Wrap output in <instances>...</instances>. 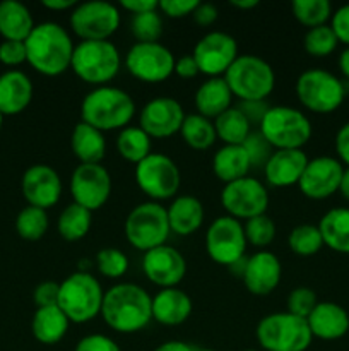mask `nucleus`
<instances>
[{"instance_id": "obj_1", "label": "nucleus", "mask_w": 349, "mask_h": 351, "mask_svg": "<svg viewBox=\"0 0 349 351\" xmlns=\"http://www.w3.org/2000/svg\"><path fill=\"white\" fill-rule=\"evenodd\" d=\"M99 315L120 335L139 332L153 321V297L139 285H115L105 293Z\"/></svg>"}, {"instance_id": "obj_2", "label": "nucleus", "mask_w": 349, "mask_h": 351, "mask_svg": "<svg viewBox=\"0 0 349 351\" xmlns=\"http://www.w3.org/2000/svg\"><path fill=\"white\" fill-rule=\"evenodd\" d=\"M26 45L27 64L41 75L57 77L70 69L74 43L65 27L57 23H40L34 26Z\"/></svg>"}, {"instance_id": "obj_3", "label": "nucleus", "mask_w": 349, "mask_h": 351, "mask_svg": "<svg viewBox=\"0 0 349 351\" xmlns=\"http://www.w3.org/2000/svg\"><path fill=\"white\" fill-rule=\"evenodd\" d=\"M135 115V101L123 89L99 86L89 91L81 103V122L101 130H122Z\"/></svg>"}, {"instance_id": "obj_4", "label": "nucleus", "mask_w": 349, "mask_h": 351, "mask_svg": "<svg viewBox=\"0 0 349 351\" xmlns=\"http://www.w3.org/2000/svg\"><path fill=\"white\" fill-rule=\"evenodd\" d=\"M222 77L240 101H266L276 86L272 65L252 53L238 55Z\"/></svg>"}, {"instance_id": "obj_5", "label": "nucleus", "mask_w": 349, "mask_h": 351, "mask_svg": "<svg viewBox=\"0 0 349 351\" xmlns=\"http://www.w3.org/2000/svg\"><path fill=\"white\" fill-rule=\"evenodd\" d=\"M103 291L99 281L91 273L75 271L60 283L58 307L75 324H84L101 314Z\"/></svg>"}, {"instance_id": "obj_6", "label": "nucleus", "mask_w": 349, "mask_h": 351, "mask_svg": "<svg viewBox=\"0 0 349 351\" xmlns=\"http://www.w3.org/2000/svg\"><path fill=\"white\" fill-rule=\"evenodd\" d=\"M122 65L120 51L112 41H81L74 48L70 69L86 84L108 86Z\"/></svg>"}, {"instance_id": "obj_7", "label": "nucleus", "mask_w": 349, "mask_h": 351, "mask_svg": "<svg viewBox=\"0 0 349 351\" xmlns=\"http://www.w3.org/2000/svg\"><path fill=\"white\" fill-rule=\"evenodd\" d=\"M255 336L266 351H307L313 341L307 319L289 312H274L260 319Z\"/></svg>"}, {"instance_id": "obj_8", "label": "nucleus", "mask_w": 349, "mask_h": 351, "mask_svg": "<svg viewBox=\"0 0 349 351\" xmlns=\"http://www.w3.org/2000/svg\"><path fill=\"white\" fill-rule=\"evenodd\" d=\"M296 96L301 106L311 113H332L348 96L346 81L324 69H308L296 81Z\"/></svg>"}, {"instance_id": "obj_9", "label": "nucleus", "mask_w": 349, "mask_h": 351, "mask_svg": "<svg viewBox=\"0 0 349 351\" xmlns=\"http://www.w3.org/2000/svg\"><path fill=\"white\" fill-rule=\"evenodd\" d=\"M260 134L274 149H301L310 141L311 122L293 106H270L259 127Z\"/></svg>"}, {"instance_id": "obj_10", "label": "nucleus", "mask_w": 349, "mask_h": 351, "mask_svg": "<svg viewBox=\"0 0 349 351\" xmlns=\"http://www.w3.org/2000/svg\"><path fill=\"white\" fill-rule=\"evenodd\" d=\"M170 232L166 208L159 202H140L125 219L127 242L144 254L156 247L166 245Z\"/></svg>"}, {"instance_id": "obj_11", "label": "nucleus", "mask_w": 349, "mask_h": 351, "mask_svg": "<svg viewBox=\"0 0 349 351\" xmlns=\"http://www.w3.org/2000/svg\"><path fill=\"white\" fill-rule=\"evenodd\" d=\"M135 182L140 191L154 202L173 199L181 184L177 163L166 154L151 153L135 165Z\"/></svg>"}, {"instance_id": "obj_12", "label": "nucleus", "mask_w": 349, "mask_h": 351, "mask_svg": "<svg viewBox=\"0 0 349 351\" xmlns=\"http://www.w3.org/2000/svg\"><path fill=\"white\" fill-rule=\"evenodd\" d=\"M70 27L82 41H106L120 27V10L103 0L77 3L72 9Z\"/></svg>"}, {"instance_id": "obj_13", "label": "nucleus", "mask_w": 349, "mask_h": 351, "mask_svg": "<svg viewBox=\"0 0 349 351\" xmlns=\"http://www.w3.org/2000/svg\"><path fill=\"white\" fill-rule=\"evenodd\" d=\"M246 237L242 221L231 216H219L205 233V250L211 261L219 266L231 267L245 257Z\"/></svg>"}, {"instance_id": "obj_14", "label": "nucleus", "mask_w": 349, "mask_h": 351, "mask_svg": "<svg viewBox=\"0 0 349 351\" xmlns=\"http://www.w3.org/2000/svg\"><path fill=\"white\" fill-rule=\"evenodd\" d=\"M174 55L170 48L157 43H135L125 55V69L142 82L156 84L174 74Z\"/></svg>"}, {"instance_id": "obj_15", "label": "nucleus", "mask_w": 349, "mask_h": 351, "mask_svg": "<svg viewBox=\"0 0 349 351\" xmlns=\"http://www.w3.org/2000/svg\"><path fill=\"white\" fill-rule=\"evenodd\" d=\"M221 204L228 216L235 219H252L266 215L269 208V192L266 185L252 177L226 184L221 191Z\"/></svg>"}, {"instance_id": "obj_16", "label": "nucleus", "mask_w": 349, "mask_h": 351, "mask_svg": "<svg viewBox=\"0 0 349 351\" xmlns=\"http://www.w3.org/2000/svg\"><path fill=\"white\" fill-rule=\"evenodd\" d=\"M192 55L201 74L207 77H222L238 58V43L224 31H211L195 43Z\"/></svg>"}, {"instance_id": "obj_17", "label": "nucleus", "mask_w": 349, "mask_h": 351, "mask_svg": "<svg viewBox=\"0 0 349 351\" xmlns=\"http://www.w3.org/2000/svg\"><path fill=\"white\" fill-rule=\"evenodd\" d=\"M70 194L75 204L98 211L112 194V177L103 165H79L70 177Z\"/></svg>"}, {"instance_id": "obj_18", "label": "nucleus", "mask_w": 349, "mask_h": 351, "mask_svg": "<svg viewBox=\"0 0 349 351\" xmlns=\"http://www.w3.org/2000/svg\"><path fill=\"white\" fill-rule=\"evenodd\" d=\"M342 173H344V165L337 158H313V160H308L307 168L298 182V187L305 197L324 201L339 192Z\"/></svg>"}, {"instance_id": "obj_19", "label": "nucleus", "mask_w": 349, "mask_h": 351, "mask_svg": "<svg viewBox=\"0 0 349 351\" xmlns=\"http://www.w3.org/2000/svg\"><path fill=\"white\" fill-rule=\"evenodd\" d=\"M183 106L170 96H159L142 106L139 113V127L151 139H168L180 132L185 120Z\"/></svg>"}, {"instance_id": "obj_20", "label": "nucleus", "mask_w": 349, "mask_h": 351, "mask_svg": "<svg viewBox=\"0 0 349 351\" xmlns=\"http://www.w3.org/2000/svg\"><path fill=\"white\" fill-rule=\"evenodd\" d=\"M21 189H23V195L27 204L47 211L60 201L62 178L48 165H33L24 171Z\"/></svg>"}, {"instance_id": "obj_21", "label": "nucleus", "mask_w": 349, "mask_h": 351, "mask_svg": "<svg viewBox=\"0 0 349 351\" xmlns=\"http://www.w3.org/2000/svg\"><path fill=\"white\" fill-rule=\"evenodd\" d=\"M142 271L156 287L177 288L187 274V263L174 247L161 245L144 254Z\"/></svg>"}, {"instance_id": "obj_22", "label": "nucleus", "mask_w": 349, "mask_h": 351, "mask_svg": "<svg viewBox=\"0 0 349 351\" xmlns=\"http://www.w3.org/2000/svg\"><path fill=\"white\" fill-rule=\"evenodd\" d=\"M281 276H283V266L276 254L269 250H259L253 256L246 257L242 280L252 295L266 297L272 293L279 287Z\"/></svg>"}, {"instance_id": "obj_23", "label": "nucleus", "mask_w": 349, "mask_h": 351, "mask_svg": "<svg viewBox=\"0 0 349 351\" xmlns=\"http://www.w3.org/2000/svg\"><path fill=\"white\" fill-rule=\"evenodd\" d=\"M308 165V156L301 149H276L263 167L267 184L272 187H291L298 185L305 168Z\"/></svg>"}, {"instance_id": "obj_24", "label": "nucleus", "mask_w": 349, "mask_h": 351, "mask_svg": "<svg viewBox=\"0 0 349 351\" xmlns=\"http://www.w3.org/2000/svg\"><path fill=\"white\" fill-rule=\"evenodd\" d=\"M307 322L311 336L322 341H335L344 338L349 331V314L334 302H318Z\"/></svg>"}, {"instance_id": "obj_25", "label": "nucleus", "mask_w": 349, "mask_h": 351, "mask_svg": "<svg viewBox=\"0 0 349 351\" xmlns=\"http://www.w3.org/2000/svg\"><path fill=\"white\" fill-rule=\"evenodd\" d=\"M33 99V82L23 71H10L0 74V113L3 117L19 115Z\"/></svg>"}, {"instance_id": "obj_26", "label": "nucleus", "mask_w": 349, "mask_h": 351, "mask_svg": "<svg viewBox=\"0 0 349 351\" xmlns=\"http://www.w3.org/2000/svg\"><path fill=\"white\" fill-rule=\"evenodd\" d=\"M192 298L178 288H163L153 297V319L163 326H180L190 317Z\"/></svg>"}, {"instance_id": "obj_27", "label": "nucleus", "mask_w": 349, "mask_h": 351, "mask_svg": "<svg viewBox=\"0 0 349 351\" xmlns=\"http://www.w3.org/2000/svg\"><path fill=\"white\" fill-rule=\"evenodd\" d=\"M168 213L170 230L180 237H188L197 232L204 223V206L194 195H178L173 199Z\"/></svg>"}, {"instance_id": "obj_28", "label": "nucleus", "mask_w": 349, "mask_h": 351, "mask_svg": "<svg viewBox=\"0 0 349 351\" xmlns=\"http://www.w3.org/2000/svg\"><path fill=\"white\" fill-rule=\"evenodd\" d=\"M233 95L226 84L224 77H209L195 91V110L198 115L212 120L231 108Z\"/></svg>"}, {"instance_id": "obj_29", "label": "nucleus", "mask_w": 349, "mask_h": 351, "mask_svg": "<svg viewBox=\"0 0 349 351\" xmlns=\"http://www.w3.org/2000/svg\"><path fill=\"white\" fill-rule=\"evenodd\" d=\"M70 149L81 165H101L106 156V139L101 130L79 122L72 130Z\"/></svg>"}, {"instance_id": "obj_30", "label": "nucleus", "mask_w": 349, "mask_h": 351, "mask_svg": "<svg viewBox=\"0 0 349 351\" xmlns=\"http://www.w3.org/2000/svg\"><path fill=\"white\" fill-rule=\"evenodd\" d=\"M68 326H70V321L67 315L60 311L58 305H53V307L36 308L31 321V332L38 343L51 346L64 339Z\"/></svg>"}, {"instance_id": "obj_31", "label": "nucleus", "mask_w": 349, "mask_h": 351, "mask_svg": "<svg viewBox=\"0 0 349 351\" xmlns=\"http://www.w3.org/2000/svg\"><path fill=\"white\" fill-rule=\"evenodd\" d=\"M34 19L29 9L17 0L0 2V34L3 40L26 41L34 29Z\"/></svg>"}, {"instance_id": "obj_32", "label": "nucleus", "mask_w": 349, "mask_h": 351, "mask_svg": "<svg viewBox=\"0 0 349 351\" xmlns=\"http://www.w3.org/2000/svg\"><path fill=\"white\" fill-rule=\"evenodd\" d=\"M324 245L337 254H349V209L334 208L318 223Z\"/></svg>"}, {"instance_id": "obj_33", "label": "nucleus", "mask_w": 349, "mask_h": 351, "mask_svg": "<svg viewBox=\"0 0 349 351\" xmlns=\"http://www.w3.org/2000/svg\"><path fill=\"white\" fill-rule=\"evenodd\" d=\"M250 168L252 165L243 146H222L212 158V170L224 185L248 177Z\"/></svg>"}, {"instance_id": "obj_34", "label": "nucleus", "mask_w": 349, "mask_h": 351, "mask_svg": "<svg viewBox=\"0 0 349 351\" xmlns=\"http://www.w3.org/2000/svg\"><path fill=\"white\" fill-rule=\"evenodd\" d=\"M214 129L216 136L224 143V146H242L253 130L245 115L236 106H231L214 120Z\"/></svg>"}, {"instance_id": "obj_35", "label": "nucleus", "mask_w": 349, "mask_h": 351, "mask_svg": "<svg viewBox=\"0 0 349 351\" xmlns=\"http://www.w3.org/2000/svg\"><path fill=\"white\" fill-rule=\"evenodd\" d=\"M151 137L140 129L139 125H129L122 129L116 136V151L125 161L132 165H139L151 154Z\"/></svg>"}, {"instance_id": "obj_36", "label": "nucleus", "mask_w": 349, "mask_h": 351, "mask_svg": "<svg viewBox=\"0 0 349 351\" xmlns=\"http://www.w3.org/2000/svg\"><path fill=\"white\" fill-rule=\"evenodd\" d=\"M92 225V213L89 209L82 208V206L68 204L64 211L60 213L57 221L58 235L67 242H77V240L84 239L89 233Z\"/></svg>"}, {"instance_id": "obj_37", "label": "nucleus", "mask_w": 349, "mask_h": 351, "mask_svg": "<svg viewBox=\"0 0 349 351\" xmlns=\"http://www.w3.org/2000/svg\"><path fill=\"white\" fill-rule=\"evenodd\" d=\"M180 134L183 143L195 151L209 149L216 143V137H218L216 136L214 122L198 115V113H192V115L185 117Z\"/></svg>"}, {"instance_id": "obj_38", "label": "nucleus", "mask_w": 349, "mask_h": 351, "mask_svg": "<svg viewBox=\"0 0 349 351\" xmlns=\"http://www.w3.org/2000/svg\"><path fill=\"white\" fill-rule=\"evenodd\" d=\"M291 12L298 23L311 29V27L327 24L334 10L328 0H293Z\"/></svg>"}, {"instance_id": "obj_39", "label": "nucleus", "mask_w": 349, "mask_h": 351, "mask_svg": "<svg viewBox=\"0 0 349 351\" xmlns=\"http://www.w3.org/2000/svg\"><path fill=\"white\" fill-rule=\"evenodd\" d=\"M48 226H50L48 213L44 209L34 208V206H26L24 209H21L16 218L17 235L27 242H36V240L43 239L44 233L48 232Z\"/></svg>"}, {"instance_id": "obj_40", "label": "nucleus", "mask_w": 349, "mask_h": 351, "mask_svg": "<svg viewBox=\"0 0 349 351\" xmlns=\"http://www.w3.org/2000/svg\"><path fill=\"white\" fill-rule=\"evenodd\" d=\"M287 245L291 252L301 257H310L320 252L324 247L322 233L315 225H298L291 230L287 237Z\"/></svg>"}, {"instance_id": "obj_41", "label": "nucleus", "mask_w": 349, "mask_h": 351, "mask_svg": "<svg viewBox=\"0 0 349 351\" xmlns=\"http://www.w3.org/2000/svg\"><path fill=\"white\" fill-rule=\"evenodd\" d=\"M337 45L339 40L334 31H332L331 24L311 27V29L307 31L303 38L305 51L315 58L328 57L331 53H334Z\"/></svg>"}, {"instance_id": "obj_42", "label": "nucleus", "mask_w": 349, "mask_h": 351, "mask_svg": "<svg viewBox=\"0 0 349 351\" xmlns=\"http://www.w3.org/2000/svg\"><path fill=\"white\" fill-rule=\"evenodd\" d=\"M130 31L137 43H157L163 34V17H161L159 9L132 16Z\"/></svg>"}, {"instance_id": "obj_43", "label": "nucleus", "mask_w": 349, "mask_h": 351, "mask_svg": "<svg viewBox=\"0 0 349 351\" xmlns=\"http://www.w3.org/2000/svg\"><path fill=\"white\" fill-rule=\"evenodd\" d=\"M96 269L101 276L118 280L129 271V257L115 247H105L94 257Z\"/></svg>"}, {"instance_id": "obj_44", "label": "nucleus", "mask_w": 349, "mask_h": 351, "mask_svg": "<svg viewBox=\"0 0 349 351\" xmlns=\"http://www.w3.org/2000/svg\"><path fill=\"white\" fill-rule=\"evenodd\" d=\"M243 230H245L246 243L259 247V249L270 245L274 239H276V223L267 215H260L252 219H246Z\"/></svg>"}, {"instance_id": "obj_45", "label": "nucleus", "mask_w": 349, "mask_h": 351, "mask_svg": "<svg viewBox=\"0 0 349 351\" xmlns=\"http://www.w3.org/2000/svg\"><path fill=\"white\" fill-rule=\"evenodd\" d=\"M242 146L243 149L246 151V156H248L250 165H252V167H260V168L266 167L269 158L272 156V153L276 151L269 143H267V139L260 134L259 129L252 130Z\"/></svg>"}, {"instance_id": "obj_46", "label": "nucleus", "mask_w": 349, "mask_h": 351, "mask_svg": "<svg viewBox=\"0 0 349 351\" xmlns=\"http://www.w3.org/2000/svg\"><path fill=\"white\" fill-rule=\"evenodd\" d=\"M317 304V295H315V291L311 288L298 287L287 297V312L296 315V317L308 319V315L313 312Z\"/></svg>"}, {"instance_id": "obj_47", "label": "nucleus", "mask_w": 349, "mask_h": 351, "mask_svg": "<svg viewBox=\"0 0 349 351\" xmlns=\"http://www.w3.org/2000/svg\"><path fill=\"white\" fill-rule=\"evenodd\" d=\"M27 60L24 41L3 40L0 43V62L7 67H17Z\"/></svg>"}, {"instance_id": "obj_48", "label": "nucleus", "mask_w": 349, "mask_h": 351, "mask_svg": "<svg viewBox=\"0 0 349 351\" xmlns=\"http://www.w3.org/2000/svg\"><path fill=\"white\" fill-rule=\"evenodd\" d=\"M58 297H60V283L55 281H43L33 291V300L38 308L58 305Z\"/></svg>"}, {"instance_id": "obj_49", "label": "nucleus", "mask_w": 349, "mask_h": 351, "mask_svg": "<svg viewBox=\"0 0 349 351\" xmlns=\"http://www.w3.org/2000/svg\"><path fill=\"white\" fill-rule=\"evenodd\" d=\"M197 0H161L159 10L164 16L173 17V19H181V17L192 16L194 10L197 9Z\"/></svg>"}, {"instance_id": "obj_50", "label": "nucleus", "mask_w": 349, "mask_h": 351, "mask_svg": "<svg viewBox=\"0 0 349 351\" xmlns=\"http://www.w3.org/2000/svg\"><path fill=\"white\" fill-rule=\"evenodd\" d=\"M331 27L335 36H337L339 43L346 45V48H349V3L334 10L331 17Z\"/></svg>"}, {"instance_id": "obj_51", "label": "nucleus", "mask_w": 349, "mask_h": 351, "mask_svg": "<svg viewBox=\"0 0 349 351\" xmlns=\"http://www.w3.org/2000/svg\"><path fill=\"white\" fill-rule=\"evenodd\" d=\"M74 351H122L120 346L112 338L105 335H89L84 336L75 345Z\"/></svg>"}, {"instance_id": "obj_52", "label": "nucleus", "mask_w": 349, "mask_h": 351, "mask_svg": "<svg viewBox=\"0 0 349 351\" xmlns=\"http://www.w3.org/2000/svg\"><path fill=\"white\" fill-rule=\"evenodd\" d=\"M236 108L245 115L250 125H257V129H259L262 120L266 119L267 112L270 110V105L267 101H240V105Z\"/></svg>"}, {"instance_id": "obj_53", "label": "nucleus", "mask_w": 349, "mask_h": 351, "mask_svg": "<svg viewBox=\"0 0 349 351\" xmlns=\"http://www.w3.org/2000/svg\"><path fill=\"white\" fill-rule=\"evenodd\" d=\"M218 16H219L218 7L212 5V3H202V2H198L197 9H195L194 14H192L195 24L201 27L212 26V24L218 21Z\"/></svg>"}, {"instance_id": "obj_54", "label": "nucleus", "mask_w": 349, "mask_h": 351, "mask_svg": "<svg viewBox=\"0 0 349 351\" xmlns=\"http://www.w3.org/2000/svg\"><path fill=\"white\" fill-rule=\"evenodd\" d=\"M174 74L181 79H194L195 75L201 74L194 55H181L180 58H177V62H174Z\"/></svg>"}, {"instance_id": "obj_55", "label": "nucleus", "mask_w": 349, "mask_h": 351, "mask_svg": "<svg viewBox=\"0 0 349 351\" xmlns=\"http://www.w3.org/2000/svg\"><path fill=\"white\" fill-rule=\"evenodd\" d=\"M335 153L339 161L349 167V122H346L335 134Z\"/></svg>"}, {"instance_id": "obj_56", "label": "nucleus", "mask_w": 349, "mask_h": 351, "mask_svg": "<svg viewBox=\"0 0 349 351\" xmlns=\"http://www.w3.org/2000/svg\"><path fill=\"white\" fill-rule=\"evenodd\" d=\"M120 7L129 10L132 16H135V14L157 10L159 9V2H156V0H122V2H120Z\"/></svg>"}, {"instance_id": "obj_57", "label": "nucleus", "mask_w": 349, "mask_h": 351, "mask_svg": "<svg viewBox=\"0 0 349 351\" xmlns=\"http://www.w3.org/2000/svg\"><path fill=\"white\" fill-rule=\"evenodd\" d=\"M43 5L47 9L55 10V12H60V10H67V9H74L77 5L75 0H44Z\"/></svg>"}, {"instance_id": "obj_58", "label": "nucleus", "mask_w": 349, "mask_h": 351, "mask_svg": "<svg viewBox=\"0 0 349 351\" xmlns=\"http://www.w3.org/2000/svg\"><path fill=\"white\" fill-rule=\"evenodd\" d=\"M197 348H194L192 345L185 341H166L163 345L157 346L154 351H195Z\"/></svg>"}, {"instance_id": "obj_59", "label": "nucleus", "mask_w": 349, "mask_h": 351, "mask_svg": "<svg viewBox=\"0 0 349 351\" xmlns=\"http://www.w3.org/2000/svg\"><path fill=\"white\" fill-rule=\"evenodd\" d=\"M337 65H339V71H341V74L344 75L346 81L349 82V48H344V50L341 51Z\"/></svg>"}, {"instance_id": "obj_60", "label": "nucleus", "mask_w": 349, "mask_h": 351, "mask_svg": "<svg viewBox=\"0 0 349 351\" xmlns=\"http://www.w3.org/2000/svg\"><path fill=\"white\" fill-rule=\"evenodd\" d=\"M229 3L240 10H250V9H255V7L259 5V2H257V0H231Z\"/></svg>"}, {"instance_id": "obj_61", "label": "nucleus", "mask_w": 349, "mask_h": 351, "mask_svg": "<svg viewBox=\"0 0 349 351\" xmlns=\"http://www.w3.org/2000/svg\"><path fill=\"white\" fill-rule=\"evenodd\" d=\"M339 192L344 199L349 201V167L344 168V173H342V180H341V187H339Z\"/></svg>"}, {"instance_id": "obj_62", "label": "nucleus", "mask_w": 349, "mask_h": 351, "mask_svg": "<svg viewBox=\"0 0 349 351\" xmlns=\"http://www.w3.org/2000/svg\"><path fill=\"white\" fill-rule=\"evenodd\" d=\"M2 125H3V115L0 113V130H2Z\"/></svg>"}, {"instance_id": "obj_63", "label": "nucleus", "mask_w": 349, "mask_h": 351, "mask_svg": "<svg viewBox=\"0 0 349 351\" xmlns=\"http://www.w3.org/2000/svg\"><path fill=\"white\" fill-rule=\"evenodd\" d=\"M195 351H216V350H209V348H197V350H195Z\"/></svg>"}, {"instance_id": "obj_64", "label": "nucleus", "mask_w": 349, "mask_h": 351, "mask_svg": "<svg viewBox=\"0 0 349 351\" xmlns=\"http://www.w3.org/2000/svg\"><path fill=\"white\" fill-rule=\"evenodd\" d=\"M245 351H259V350H245Z\"/></svg>"}]
</instances>
